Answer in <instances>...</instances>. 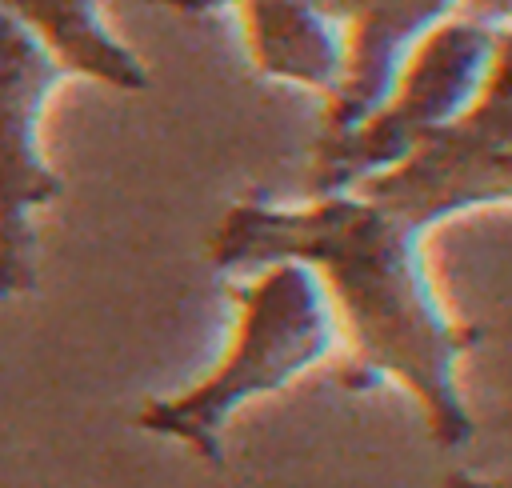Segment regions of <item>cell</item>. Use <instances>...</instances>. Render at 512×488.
<instances>
[{
  "label": "cell",
  "mask_w": 512,
  "mask_h": 488,
  "mask_svg": "<svg viewBox=\"0 0 512 488\" xmlns=\"http://www.w3.org/2000/svg\"><path fill=\"white\" fill-rule=\"evenodd\" d=\"M456 4H464L468 20H480L488 28H496L504 20L512 24V0H456Z\"/></svg>",
  "instance_id": "cell-9"
},
{
  "label": "cell",
  "mask_w": 512,
  "mask_h": 488,
  "mask_svg": "<svg viewBox=\"0 0 512 488\" xmlns=\"http://www.w3.org/2000/svg\"><path fill=\"white\" fill-rule=\"evenodd\" d=\"M444 488H488V484L472 480V476H452V480H444Z\"/></svg>",
  "instance_id": "cell-10"
},
{
  "label": "cell",
  "mask_w": 512,
  "mask_h": 488,
  "mask_svg": "<svg viewBox=\"0 0 512 488\" xmlns=\"http://www.w3.org/2000/svg\"><path fill=\"white\" fill-rule=\"evenodd\" d=\"M356 192L432 232L440 220L468 208L512 204V144H484L444 128L428 136L404 164L364 180Z\"/></svg>",
  "instance_id": "cell-5"
},
{
  "label": "cell",
  "mask_w": 512,
  "mask_h": 488,
  "mask_svg": "<svg viewBox=\"0 0 512 488\" xmlns=\"http://www.w3.org/2000/svg\"><path fill=\"white\" fill-rule=\"evenodd\" d=\"M488 488H512V476H508V480H496V484H488Z\"/></svg>",
  "instance_id": "cell-11"
},
{
  "label": "cell",
  "mask_w": 512,
  "mask_h": 488,
  "mask_svg": "<svg viewBox=\"0 0 512 488\" xmlns=\"http://www.w3.org/2000/svg\"><path fill=\"white\" fill-rule=\"evenodd\" d=\"M328 20H344V72L328 96L320 140L356 128L392 88L412 44L436 28L456 0H312Z\"/></svg>",
  "instance_id": "cell-6"
},
{
  "label": "cell",
  "mask_w": 512,
  "mask_h": 488,
  "mask_svg": "<svg viewBox=\"0 0 512 488\" xmlns=\"http://www.w3.org/2000/svg\"><path fill=\"white\" fill-rule=\"evenodd\" d=\"M452 128L484 144H512V24L496 28L480 92Z\"/></svg>",
  "instance_id": "cell-8"
},
{
  "label": "cell",
  "mask_w": 512,
  "mask_h": 488,
  "mask_svg": "<svg viewBox=\"0 0 512 488\" xmlns=\"http://www.w3.org/2000/svg\"><path fill=\"white\" fill-rule=\"evenodd\" d=\"M496 28L480 20H440L400 64L388 96L344 136L316 144L312 196L348 192L404 164L428 136L452 128L480 92Z\"/></svg>",
  "instance_id": "cell-3"
},
{
  "label": "cell",
  "mask_w": 512,
  "mask_h": 488,
  "mask_svg": "<svg viewBox=\"0 0 512 488\" xmlns=\"http://www.w3.org/2000/svg\"><path fill=\"white\" fill-rule=\"evenodd\" d=\"M64 76L56 56L0 12V300L32 284V212L60 196L40 152V116Z\"/></svg>",
  "instance_id": "cell-4"
},
{
  "label": "cell",
  "mask_w": 512,
  "mask_h": 488,
  "mask_svg": "<svg viewBox=\"0 0 512 488\" xmlns=\"http://www.w3.org/2000/svg\"><path fill=\"white\" fill-rule=\"evenodd\" d=\"M244 276L232 288L236 328L224 360L192 388L156 396L136 412V428L176 440L208 464H220L224 424L236 408L288 388L336 348V312L312 268L272 260Z\"/></svg>",
  "instance_id": "cell-2"
},
{
  "label": "cell",
  "mask_w": 512,
  "mask_h": 488,
  "mask_svg": "<svg viewBox=\"0 0 512 488\" xmlns=\"http://www.w3.org/2000/svg\"><path fill=\"white\" fill-rule=\"evenodd\" d=\"M0 12L28 28L68 76H88L116 92L148 88V68L108 32L96 0H0Z\"/></svg>",
  "instance_id": "cell-7"
},
{
  "label": "cell",
  "mask_w": 512,
  "mask_h": 488,
  "mask_svg": "<svg viewBox=\"0 0 512 488\" xmlns=\"http://www.w3.org/2000/svg\"><path fill=\"white\" fill-rule=\"evenodd\" d=\"M424 236L408 216L356 188L296 208L240 200L212 228L208 264L228 276L272 260L312 268L352 344L344 384L396 380L424 408L432 440L460 448L476 428L460 392V360L476 332L444 312L428 280Z\"/></svg>",
  "instance_id": "cell-1"
}]
</instances>
